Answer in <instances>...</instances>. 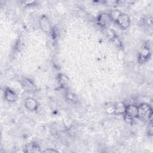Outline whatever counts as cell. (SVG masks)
Instances as JSON below:
<instances>
[{
    "label": "cell",
    "mask_w": 153,
    "mask_h": 153,
    "mask_svg": "<svg viewBox=\"0 0 153 153\" xmlns=\"http://www.w3.org/2000/svg\"><path fill=\"white\" fill-rule=\"evenodd\" d=\"M137 117L143 120H151L152 117V109L151 106L146 103H142L137 106Z\"/></svg>",
    "instance_id": "cell-1"
},
{
    "label": "cell",
    "mask_w": 153,
    "mask_h": 153,
    "mask_svg": "<svg viewBox=\"0 0 153 153\" xmlns=\"http://www.w3.org/2000/svg\"><path fill=\"white\" fill-rule=\"evenodd\" d=\"M115 22L118 24L119 27L122 29H127L130 25V17L128 14L124 13H121L119 15Z\"/></svg>",
    "instance_id": "cell-2"
},
{
    "label": "cell",
    "mask_w": 153,
    "mask_h": 153,
    "mask_svg": "<svg viewBox=\"0 0 153 153\" xmlns=\"http://www.w3.org/2000/svg\"><path fill=\"white\" fill-rule=\"evenodd\" d=\"M39 25L41 29L47 33H50L52 31V25L47 16L42 15L39 19Z\"/></svg>",
    "instance_id": "cell-3"
},
{
    "label": "cell",
    "mask_w": 153,
    "mask_h": 153,
    "mask_svg": "<svg viewBox=\"0 0 153 153\" xmlns=\"http://www.w3.org/2000/svg\"><path fill=\"white\" fill-rule=\"evenodd\" d=\"M97 23L102 27L108 26L112 21L109 14L103 13L99 15L97 17Z\"/></svg>",
    "instance_id": "cell-4"
},
{
    "label": "cell",
    "mask_w": 153,
    "mask_h": 153,
    "mask_svg": "<svg viewBox=\"0 0 153 153\" xmlns=\"http://www.w3.org/2000/svg\"><path fill=\"white\" fill-rule=\"evenodd\" d=\"M124 115H125L128 117H130L131 118H137V115H138L137 106L133 105V104L126 105V112Z\"/></svg>",
    "instance_id": "cell-5"
},
{
    "label": "cell",
    "mask_w": 153,
    "mask_h": 153,
    "mask_svg": "<svg viewBox=\"0 0 153 153\" xmlns=\"http://www.w3.org/2000/svg\"><path fill=\"white\" fill-rule=\"evenodd\" d=\"M25 106L27 109L30 111H34L38 109V104L33 98L28 97L25 100Z\"/></svg>",
    "instance_id": "cell-6"
},
{
    "label": "cell",
    "mask_w": 153,
    "mask_h": 153,
    "mask_svg": "<svg viewBox=\"0 0 153 153\" xmlns=\"http://www.w3.org/2000/svg\"><path fill=\"white\" fill-rule=\"evenodd\" d=\"M4 98L9 102H14L17 99V95L13 90L7 88L4 91Z\"/></svg>",
    "instance_id": "cell-7"
},
{
    "label": "cell",
    "mask_w": 153,
    "mask_h": 153,
    "mask_svg": "<svg viewBox=\"0 0 153 153\" xmlns=\"http://www.w3.org/2000/svg\"><path fill=\"white\" fill-rule=\"evenodd\" d=\"M126 105L124 103L120 102L115 104L113 107V113L115 115H124L126 112Z\"/></svg>",
    "instance_id": "cell-8"
},
{
    "label": "cell",
    "mask_w": 153,
    "mask_h": 153,
    "mask_svg": "<svg viewBox=\"0 0 153 153\" xmlns=\"http://www.w3.org/2000/svg\"><path fill=\"white\" fill-rule=\"evenodd\" d=\"M22 87L24 90L27 91H32L36 90V87L30 79L27 78H24L22 81Z\"/></svg>",
    "instance_id": "cell-9"
},
{
    "label": "cell",
    "mask_w": 153,
    "mask_h": 153,
    "mask_svg": "<svg viewBox=\"0 0 153 153\" xmlns=\"http://www.w3.org/2000/svg\"><path fill=\"white\" fill-rule=\"evenodd\" d=\"M26 152H40V147L39 145L35 142H30L25 146Z\"/></svg>",
    "instance_id": "cell-10"
},
{
    "label": "cell",
    "mask_w": 153,
    "mask_h": 153,
    "mask_svg": "<svg viewBox=\"0 0 153 153\" xmlns=\"http://www.w3.org/2000/svg\"><path fill=\"white\" fill-rule=\"evenodd\" d=\"M149 53V50L147 48H144L143 50L142 51V52L140 53V59L143 62L145 60H146L148 57V54Z\"/></svg>",
    "instance_id": "cell-11"
},
{
    "label": "cell",
    "mask_w": 153,
    "mask_h": 153,
    "mask_svg": "<svg viewBox=\"0 0 153 153\" xmlns=\"http://www.w3.org/2000/svg\"><path fill=\"white\" fill-rule=\"evenodd\" d=\"M122 12L118 10H112L109 14L111 19L112 20L115 21L117 20V19L118 18V17L119 16V15Z\"/></svg>",
    "instance_id": "cell-12"
},
{
    "label": "cell",
    "mask_w": 153,
    "mask_h": 153,
    "mask_svg": "<svg viewBox=\"0 0 153 153\" xmlns=\"http://www.w3.org/2000/svg\"><path fill=\"white\" fill-rule=\"evenodd\" d=\"M59 82L62 85H65L66 84H67V82H68V79H67V78L66 77V76L62 75V74H60L59 75Z\"/></svg>",
    "instance_id": "cell-13"
},
{
    "label": "cell",
    "mask_w": 153,
    "mask_h": 153,
    "mask_svg": "<svg viewBox=\"0 0 153 153\" xmlns=\"http://www.w3.org/2000/svg\"><path fill=\"white\" fill-rule=\"evenodd\" d=\"M44 152H57L58 151L57 150H55L54 149H51V148H48L47 149L44 151H43Z\"/></svg>",
    "instance_id": "cell-14"
}]
</instances>
